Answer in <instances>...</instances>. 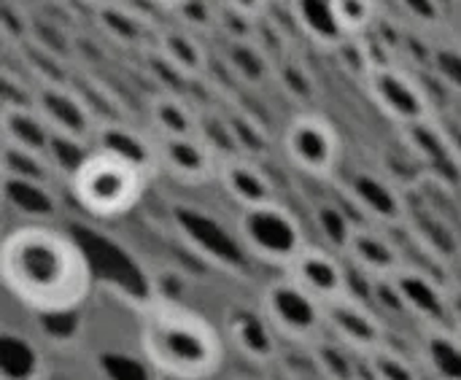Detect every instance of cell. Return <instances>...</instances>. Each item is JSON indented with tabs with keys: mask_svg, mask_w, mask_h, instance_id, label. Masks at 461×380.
Returning a JSON list of instances; mask_svg holds the SVG:
<instances>
[{
	"mask_svg": "<svg viewBox=\"0 0 461 380\" xmlns=\"http://www.w3.org/2000/svg\"><path fill=\"white\" fill-rule=\"evenodd\" d=\"M365 92L370 95L375 108L397 127H411L438 116L432 95L405 65L375 68L365 81Z\"/></svg>",
	"mask_w": 461,
	"mask_h": 380,
	"instance_id": "cell-7",
	"label": "cell"
},
{
	"mask_svg": "<svg viewBox=\"0 0 461 380\" xmlns=\"http://www.w3.org/2000/svg\"><path fill=\"white\" fill-rule=\"evenodd\" d=\"M170 14H173V19H178L176 24H181L197 35H211V32H219L221 0H184Z\"/></svg>",
	"mask_w": 461,
	"mask_h": 380,
	"instance_id": "cell-30",
	"label": "cell"
},
{
	"mask_svg": "<svg viewBox=\"0 0 461 380\" xmlns=\"http://www.w3.org/2000/svg\"><path fill=\"white\" fill-rule=\"evenodd\" d=\"M443 380H461V375H451V378H443Z\"/></svg>",
	"mask_w": 461,
	"mask_h": 380,
	"instance_id": "cell-39",
	"label": "cell"
},
{
	"mask_svg": "<svg viewBox=\"0 0 461 380\" xmlns=\"http://www.w3.org/2000/svg\"><path fill=\"white\" fill-rule=\"evenodd\" d=\"M151 51H157L173 70H178L189 81H197L208 73V49L203 43V35L181 24H159Z\"/></svg>",
	"mask_w": 461,
	"mask_h": 380,
	"instance_id": "cell-18",
	"label": "cell"
},
{
	"mask_svg": "<svg viewBox=\"0 0 461 380\" xmlns=\"http://www.w3.org/2000/svg\"><path fill=\"white\" fill-rule=\"evenodd\" d=\"M284 154L300 173L332 178L343 159L340 132L321 113H300L284 130Z\"/></svg>",
	"mask_w": 461,
	"mask_h": 380,
	"instance_id": "cell-6",
	"label": "cell"
},
{
	"mask_svg": "<svg viewBox=\"0 0 461 380\" xmlns=\"http://www.w3.org/2000/svg\"><path fill=\"white\" fill-rule=\"evenodd\" d=\"M259 311L273 324L281 340H289L297 346H316L327 335L324 303H319L311 292H305L286 273L284 278L270 281L265 286Z\"/></svg>",
	"mask_w": 461,
	"mask_h": 380,
	"instance_id": "cell-5",
	"label": "cell"
},
{
	"mask_svg": "<svg viewBox=\"0 0 461 380\" xmlns=\"http://www.w3.org/2000/svg\"><path fill=\"white\" fill-rule=\"evenodd\" d=\"M289 3H292V0H270V8H273V5H284V8H289Z\"/></svg>",
	"mask_w": 461,
	"mask_h": 380,
	"instance_id": "cell-38",
	"label": "cell"
},
{
	"mask_svg": "<svg viewBox=\"0 0 461 380\" xmlns=\"http://www.w3.org/2000/svg\"><path fill=\"white\" fill-rule=\"evenodd\" d=\"M343 257L365 278H370V284L373 281H389L408 267L394 238H389L378 224H370V222L357 224Z\"/></svg>",
	"mask_w": 461,
	"mask_h": 380,
	"instance_id": "cell-14",
	"label": "cell"
},
{
	"mask_svg": "<svg viewBox=\"0 0 461 380\" xmlns=\"http://www.w3.org/2000/svg\"><path fill=\"white\" fill-rule=\"evenodd\" d=\"M454 343H456V351H459V357H461V327L456 330V335H454Z\"/></svg>",
	"mask_w": 461,
	"mask_h": 380,
	"instance_id": "cell-37",
	"label": "cell"
},
{
	"mask_svg": "<svg viewBox=\"0 0 461 380\" xmlns=\"http://www.w3.org/2000/svg\"><path fill=\"white\" fill-rule=\"evenodd\" d=\"M0 278L14 300L46 316L70 313L92 294L84 249L46 224H22L3 238Z\"/></svg>",
	"mask_w": 461,
	"mask_h": 380,
	"instance_id": "cell-1",
	"label": "cell"
},
{
	"mask_svg": "<svg viewBox=\"0 0 461 380\" xmlns=\"http://www.w3.org/2000/svg\"><path fill=\"white\" fill-rule=\"evenodd\" d=\"M286 11L297 30L324 51H335L348 38L335 19L332 0H292Z\"/></svg>",
	"mask_w": 461,
	"mask_h": 380,
	"instance_id": "cell-21",
	"label": "cell"
},
{
	"mask_svg": "<svg viewBox=\"0 0 461 380\" xmlns=\"http://www.w3.org/2000/svg\"><path fill=\"white\" fill-rule=\"evenodd\" d=\"M221 3L235 8V11H243V14L254 16V19H262L270 11V0H221Z\"/></svg>",
	"mask_w": 461,
	"mask_h": 380,
	"instance_id": "cell-34",
	"label": "cell"
},
{
	"mask_svg": "<svg viewBox=\"0 0 461 380\" xmlns=\"http://www.w3.org/2000/svg\"><path fill=\"white\" fill-rule=\"evenodd\" d=\"M313 222H316L319 232L324 235V246L343 254L357 230V222H351L348 213L335 203H319L313 211Z\"/></svg>",
	"mask_w": 461,
	"mask_h": 380,
	"instance_id": "cell-27",
	"label": "cell"
},
{
	"mask_svg": "<svg viewBox=\"0 0 461 380\" xmlns=\"http://www.w3.org/2000/svg\"><path fill=\"white\" fill-rule=\"evenodd\" d=\"M146 116H149V130L157 138H189L197 135L200 127V108L170 89L149 97Z\"/></svg>",
	"mask_w": 461,
	"mask_h": 380,
	"instance_id": "cell-20",
	"label": "cell"
},
{
	"mask_svg": "<svg viewBox=\"0 0 461 380\" xmlns=\"http://www.w3.org/2000/svg\"><path fill=\"white\" fill-rule=\"evenodd\" d=\"M100 30L119 46L127 49H154L157 24H151L138 8H132L127 0H116L108 5L95 8Z\"/></svg>",
	"mask_w": 461,
	"mask_h": 380,
	"instance_id": "cell-19",
	"label": "cell"
},
{
	"mask_svg": "<svg viewBox=\"0 0 461 380\" xmlns=\"http://www.w3.org/2000/svg\"><path fill=\"white\" fill-rule=\"evenodd\" d=\"M392 281H394L400 303H402V308H405V313L411 319L421 321L429 332L456 335L461 321H456L454 297L448 294V289L438 278H432L424 270L405 267Z\"/></svg>",
	"mask_w": 461,
	"mask_h": 380,
	"instance_id": "cell-9",
	"label": "cell"
},
{
	"mask_svg": "<svg viewBox=\"0 0 461 380\" xmlns=\"http://www.w3.org/2000/svg\"><path fill=\"white\" fill-rule=\"evenodd\" d=\"M232 332V343L254 362H267L276 357L278 351V332L273 330V324L265 319L262 311H243L232 319L230 324Z\"/></svg>",
	"mask_w": 461,
	"mask_h": 380,
	"instance_id": "cell-24",
	"label": "cell"
},
{
	"mask_svg": "<svg viewBox=\"0 0 461 380\" xmlns=\"http://www.w3.org/2000/svg\"><path fill=\"white\" fill-rule=\"evenodd\" d=\"M227 113V122H230V130H232V140L238 146V154L243 157H257L267 149V130L246 111H224Z\"/></svg>",
	"mask_w": 461,
	"mask_h": 380,
	"instance_id": "cell-31",
	"label": "cell"
},
{
	"mask_svg": "<svg viewBox=\"0 0 461 380\" xmlns=\"http://www.w3.org/2000/svg\"><path fill=\"white\" fill-rule=\"evenodd\" d=\"M332 11L346 35H365L381 19L378 0H332Z\"/></svg>",
	"mask_w": 461,
	"mask_h": 380,
	"instance_id": "cell-29",
	"label": "cell"
},
{
	"mask_svg": "<svg viewBox=\"0 0 461 380\" xmlns=\"http://www.w3.org/2000/svg\"><path fill=\"white\" fill-rule=\"evenodd\" d=\"M402 135L408 140V149L416 154L421 165L432 167L438 176H451V173L461 176V154L454 132L438 116L402 127Z\"/></svg>",
	"mask_w": 461,
	"mask_h": 380,
	"instance_id": "cell-17",
	"label": "cell"
},
{
	"mask_svg": "<svg viewBox=\"0 0 461 380\" xmlns=\"http://www.w3.org/2000/svg\"><path fill=\"white\" fill-rule=\"evenodd\" d=\"M346 195L354 203V208L362 216H367L370 224L397 227L405 219H411L408 203L400 195V189L389 178L375 173V170H357L346 181Z\"/></svg>",
	"mask_w": 461,
	"mask_h": 380,
	"instance_id": "cell-12",
	"label": "cell"
},
{
	"mask_svg": "<svg viewBox=\"0 0 461 380\" xmlns=\"http://www.w3.org/2000/svg\"><path fill=\"white\" fill-rule=\"evenodd\" d=\"M157 157H159V170L186 186H200L213 181L221 165V157L200 135L157 138Z\"/></svg>",
	"mask_w": 461,
	"mask_h": 380,
	"instance_id": "cell-11",
	"label": "cell"
},
{
	"mask_svg": "<svg viewBox=\"0 0 461 380\" xmlns=\"http://www.w3.org/2000/svg\"><path fill=\"white\" fill-rule=\"evenodd\" d=\"M140 351L165 378L208 380L221 370L227 346L205 316L162 303L140 319Z\"/></svg>",
	"mask_w": 461,
	"mask_h": 380,
	"instance_id": "cell-2",
	"label": "cell"
},
{
	"mask_svg": "<svg viewBox=\"0 0 461 380\" xmlns=\"http://www.w3.org/2000/svg\"><path fill=\"white\" fill-rule=\"evenodd\" d=\"M432 73L446 84V89L461 97V46L438 43L432 57Z\"/></svg>",
	"mask_w": 461,
	"mask_h": 380,
	"instance_id": "cell-33",
	"label": "cell"
},
{
	"mask_svg": "<svg viewBox=\"0 0 461 380\" xmlns=\"http://www.w3.org/2000/svg\"><path fill=\"white\" fill-rule=\"evenodd\" d=\"M216 181L221 184V189L227 192V197L243 211V208H257V205H267L278 200V189L276 181L265 173L262 165H257L251 157L235 154V157H224L219 165V176Z\"/></svg>",
	"mask_w": 461,
	"mask_h": 380,
	"instance_id": "cell-16",
	"label": "cell"
},
{
	"mask_svg": "<svg viewBox=\"0 0 461 380\" xmlns=\"http://www.w3.org/2000/svg\"><path fill=\"white\" fill-rule=\"evenodd\" d=\"M92 149L111 151V154L138 165L149 176L159 173L157 135L151 130L132 127L124 119H103V122H97V130H95V138H92Z\"/></svg>",
	"mask_w": 461,
	"mask_h": 380,
	"instance_id": "cell-15",
	"label": "cell"
},
{
	"mask_svg": "<svg viewBox=\"0 0 461 380\" xmlns=\"http://www.w3.org/2000/svg\"><path fill=\"white\" fill-rule=\"evenodd\" d=\"M0 124H3V143L19 146V149H27V151H38V154H46V157L51 154L54 132L32 105L3 108Z\"/></svg>",
	"mask_w": 461,
	"mask_h": 380,
	"instance_id": "cell-22",
	"label": "cell"
},
{
	"mask_svg": "<svg viewBox=\"0 0 461 380\" xmlns=\"http://www.w3.org/2000/svg\"><path fill=\"white\" fill-rule=\"evenodd\" d=\"M224 65L243 86H265L276 78V62L270 54L251 38V41H227L224 46Z\"/></svg>",
	"mask_w": 461,
	"mask_h": 380,
	"instance_id": "cell-23",
	"label": "cell"
},
{
	"mask_svg": "<svg viewBox=\"0 0 461 380\" xmlns=\"http://www.w3.org/2000/svg\"><path fill=\"white\" fill-rule=\"evenodd\" d=\"M151 5H157V8H165V11H173V8H178L184 0H149Z\"/></svg>",
	"mask_w": 461,
	"mask_h": 380,
	"instance_id": "cell-35",
	"label": "cell"
},
{
	"mask_svg": "<svg viewBox=\"0 0 461 380\" xmlns=\"http://www.w3.org/2000/svg\"><path fill=\"white\" fill-rule=\"evenodd\" d=\"M365 367H367V375L373 380H421L416 365L405 354L392 348L389 343L375 348L373 354H367Z\"/></svg>",
	"mask_w": 461,
	"mask_h": 380,
	"instance_id": "cell-28",
	"label": "cell"
},
{
	"mask_svg": "<svg viewBox=\"0 0 461 380\" xmlns=\"http://www.w3.org/2000/svg\"><path fill=\"white\" fill-rule=\"evenodd\" d=\"M324 321L330 338H335L338 343L348 346L362 357L389 343V330L384 319L367 300L357 297L354 292L324 303Z\"/></svg>",
	"mask_w": 461,
	"mask_h": 380,
	"instance_id": "cell-10",
	"label": "cell"
},
{
	"mask_svg": "<svg viewBox=\"0 0 461 380\" xmlns=\"http://www.w3.org/2000/svg\"><path fill=\"white\" fill-rule=\"evenodd\" d=\"M276 81L281 84L284 95L289 100H294L297 105L308 108L319 100V81H316L313 70L305 62L294 59L292 54L276 65Z\"/></svg>",
	"mask_w": 461,
	"mask_h": 380,
	"instance_id": "cell-26",
	"label": "cell"
},
{
	"mask_svg": "<svg viewBox=\"0 0 461 380\" xmlns=\"http://www.w3.org/2000/svg\"><path fill=\"white\" fill-rule=\"evenodd\" d=\"M149 178L151 176L138 165L111 151L92 149L70 173L68 186L86 213L97 219H116L140 203Z\"/></svg>",
	"mask_w": 461,
	"mask_h": 380,
	"instance_id": "cell-3",
	"label": "cell"
},
{
	"mask_svg": "<svg viewBox=\"0 0 461 380\" xmlns=\"http://www.w3.org/2000/svg\"><path fill=\"white\" fill-rule=\"evenodd\" d=\"M84 3H89L92 8H100V5H108V3H116V0H84Z\"/></svg>",
	"mask_w": 461,
	"mask_h": 380,
	"instance_id": "cell-36",
	"label": "cell"
},
{
	"mask_svg": "<svg viewBox=\"0 0 461 380\" xmlns=\"http://www.w3.org/2000/svg\"><path fill=\"white\" fill-rule=\"evenodd\" d=\"M32 108L43 116L54 135L81 140L92 146L97 130V113L86 95H81L70 81L57 84H35Z\"/></svg>",
	"mask_w": 461,
	"mask_h": 380,
	"instance_id": "cell-8",
	"label": "cell"
},
{
	"mask_svg": "<svg viewBox=\"0 0 461 380\" xmlns=\"http://www.w3.org/2000/svg\"><path fill=\"white\" fill-rule=\"evenodd\" d=\"M311 351H313L316 365L330 380H359V362L365 357L338 343L335 338L324 335L316 346H311Z\"/></svg>",
	"mask_w": 461,
	"mask_h": 380,
	"instance_id": "cell-25",
	"label": "cell"
},
{
	"mask_svg": "<svg viewBox=\"0 0 461 380\" xmlns=\"http://www.w3.org/2000/svg\"><path fill=\"white\" fill-rule=\"evenodd\" d=\"M235 227L243 249L257 262L278 267L284 273L311 246L300 216L281 200L257 208H243Z\"/></svg>",
	"mask_w": 461,
	"mask_h": 380,
	"instance_id": "cell-4",
	"label": "cell"
},
{
	"mask_svg": "<svg viewBox=\"0 0 461 380\" xmlns=\"http://www.w3.org/2000/svg\"><path fill=\"white\" fill-rule=\"evenodd\" d=\"M346 257L332 251V249H321V246H308L286 270L289 278H294L305 292H311L319 303H330L338 300L343 294L351 292V278H348V267L343 262Z\"/></svg>",
	"mask_w": 461,
	"mask_h": 380,
	"instance_id": "cell-13",
	"label": "cell"
},
{
	"mask_svg": "<svg viewBox=\"0 0 461 380\" xmlns=\"http://www.w3.org/2000/svg\"><path fill=\"white\" fill-rule=\"evenodd\" d=\"M394 5L400 8L405 22L419 30H435L446 19L443 0H394Z\"/></svg>",
	"mask_w": 461,
	"mask_h": 380,
	"instance_id": "cell-32",
	"label": "cell"
}]
</instances>
